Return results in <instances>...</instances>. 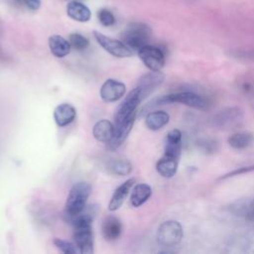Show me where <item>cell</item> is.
Listing matches in <instances>:
<instances>
[{
    "label": "cell",
    "instance_id": "1",
    "mask_svg": "<svg viewBox=\"0 0 254 254\" xmlns=\"http://www.w3.org/2000/svg\"><path fill=\"white\" fill-rule=\"evenodd\" d=\"M92 217L93 212L83 209L77 216H75L71 223L73 225V240L74 244L81 254L93 253V238H92Z\"/></svg>",
    "mask_w": 254,
    "mask_h": 254
},
{
    "label": "cell",
    "instance_id": "2",
    "mask_svg": "<svg viewBox=\"0 0 254 254\" xmlns=\"http://www.w3.org/2000/svg\"><path fill=\"white\" fill-rule=\"evenodd\" d=\"M90 193L91 187L86 182H78L72 186L65 201V214L70 221L83 211Z\"/></svg>",
    "mask_w": 254,
    "mask_h": 254
},
{
    "label": "cell",
    "instance_id": "3",
    "mask_svg": "<svg viewBox=\"0 0 254 254\" xmlns=\"http://www.w3.org/2000/svg\"><path fill=\"white\" fill-rule=\"evenodd\" d=\"M152 36L151 28L141 22L130 23L121 34L122 42L132 51L138 52L142 47L149 44Z\"/></svg>",
    "mask_w": 254,
    "mask_h": 254
},
{
    "label": "cell",
    "instance_id": "4",
    "mask_svg": "<svg viewBox=\"0 0 254 254\" xmlns=\"http://www.w3.org/2000/svg\"><path fill=\"white\" fill-rule=\"evenodd\" d=\"M141 101L142 98L140 95V90L136 86L126 95L124 100L117 107L114 114V130L136 117V110Z\"/></svg>",
    "mask_w": 254,
    "mask_h": 254
},
{
    "label": "cell",
    "instance_id": "5",
    "mask_svg": "<svg viewBox=\"0 0 254 254\" xmlns=\"http://www.w3.org/2000/svg\"><path fill=\"white\" fill-rule=\"evenodd\" d=\"M184 236L181 223L177 220H167L163 222L157 230V242L164 247L178 245Z\"/></svg>",
    "mask_w": 254,
    "mask_h": 254
},
{
    "label": "cell",
    "instance_id": "6",
    "mask_svg": "<svg viewBox=\"0 0 254 254\" xmlns=\"http://www.w3.org/2000/svg\"><path fill=\"white\" fill-rule=\"evenodd\" d=\"M157 104H169V103H181L195 109L207 108V101L194 92L181 91L175 92L168 95H164L157 99Z\"/></svg>",
    "mask_w": 254,
    "mask_h": 254
},
{
    "label": "cell",
    "instance_id": "7",
    "mask_svg": "<svg viewBox=\"0 0 254 254\" xmlns=\"http://www.w3.org/2000/svg\"><path fill=\"white\" fill-rule=\"evenodd\" d=\"M244 112L239 107H228L213 116L212 124L216 128L229 130L239 126L243 120Z\"/></svg>",
    "mask_w": 254,
    "mask_h": 254
},
{
    "label": "cell",
    "instance_id": "8",
    "mask_svg": "<svg viewBox=\"0 0 254 254\" xmlns=\"http://www.w3.org/2000/svg\"><path fill=\"white\" fill-rule=\"evenodd\" d=\"M93 37L107 53L116 58H128L133 54V51L122 41L107 37L98 31H93Z\"/></svg>",
    "mask_w": 254,
    "mask_h": 254
},
{
    "label": "cell",
    "instance_id": "9",
    "mask_svg": "<svg viewBox=\"0 0 254 254\" xmlns=\"http://www.w3.org/2000/svg\"><path fill=\"white\" fill-rule=\"evenodd\" d=\"M137 53L140 60L150 70H161L164 67L165 54L161 48L148 44Z\"/></svg>",
    "mask_w": 254,
    "mask_h": 254
},
{
    "label": "cell",
    "instance_id": "10",
    "mask_svg": "<svg viewBox=\"0 0 254 254\" xmlns=\"http://www.w3.org/2000/svg\"><path fill=\"white\" fill-rule=\"evenodd\" d=\"M165 80V74L160 70H151L143 74L139 80L137 87L140 90L142 100L149 96L156 88H158Z\"/></svg>",
    "mask_w": 254,
    "mask_h": 254
},
{
    "label": "cell",
    "instance_id": "11",
    "mask_svg": "<svg viewBox=\"0 0 254 254\" xmlns=\"http://www.w3.org/2000/svg\"><path fill=\"white\" fill-rule=\"evenodd\" d=\"M125 84L117 79L108 78L100 87V97L105 102H114L122 98L125 94Z\"/></svg>",
    "mask_w": 254,
    "mask_h": 254
},
{
    "label": "cell",
    "instance_id": "12",
    "mask_svg": "<svg viewBox=\"0 0 254 254\" xmlns=\"http://www.w3.org/2000/svg\"><path fill=\"white\" fill-rule=\"evenodd\" d=\"M229 210L239 217L254 223V198H241L230 204Z\"/></svg>",
    "mask_w": 254,
    "mask_h": 254
},
{
    "label": "cell",
    "instance_id": "13",
    "mask_svg": "<svg viewBox=\"0 0 254 254\" xmlns=\"http://www.w3.org/2000/svg\"><path fill=\"white\" fill-rule=\"evenodd\" d=\"M182 132L179 129L171 130L166 138L164 155L179 159L182 152Z\"/></svg>",
    "mask_w": 254,
    "mask_h": 254
},
{
    "label": "cell",
    "instance_id": "14",
    "mask_svg": "<svg viewBox=\"0 0 254 254\" xmlns=\"http://www.w3.org/2000/svg\"><path fill=\"white\" fill-rule=\"evenodd\" d=\"M135 183L134 179H129L125 181L123 184H121L113 192L111 199L108 204V209L110 211L117 210L124 202L126 196L128 195L130 190L133 188Z\"/></svg>",
    "mask_w": 254,
    "mask_h": 254
},
{
    "label": "cell",
    "instance_id": "15",
    "mask_svg": "<svg viewBox=\"0 0 254 254\" xmlns=\"http://www.w3.org/2000/svg\"><path fill=\"white\" fill-rule=\"evenodd\" d=\"M75 108L69 103H62L54 110V119L59 127L68 125L75 119Z\"/></svg>",
    "mask_w": 254,
    "mask_h": 254
},
{
    "label": "cell",
    "instance_id": "16",
    "mask_svg": "<svg viewBox=\"0 0 254 254\" xmlns=\"http://www.w3.org/2000/svg\"><path fill=\"white\" fill-rule=\"evenodd\" d=\"M92 134L97 141L109 143L114 136V124L106 119L99 120L93 125Z\"/></svg>",
    "mask_w": 254,
    "mask_h": 254
},
{
    "label": "cell",
    "instance_id": "17",
    "mask_svg": "<svg viewBox=\"0 0 254 254\" xmlns=\"http://www.w3.org/2000/svg\"><path fill=\"white\" fill-rule=\"evenodd\" d=\"M102 235L108 241H113L119 238L122 233L121 221L112 215L105 217L102 222Z\"/></svg>",
    "mask_w": 254,
    "mask_h": 254
},
{
    "label": "cell",
    "instance_id": "18",
    "mask_svg": "<svg viewBox=\"0 0 254 254\" xmlns=\"http://www.w3.org/2000/svg\"><path fill=\"white\" fill-rule=\"evenodd\" d=\"M66 14L69 18L77 22H88L91 18V12L87 6L78 1H70L66 6Z\"/></svg>",
    "mask_w": 254,
    "mask_h": 254
},
{
    "label": "cell",
    "instance_id": "19",
    "mask_svg": "<svg viewBox=\"0 0 254 254\" xmlns=\"http://www.w3.org/2000/svg\"><path fill=\"white\" fill-rule=\"evenodd\" d=\"M49 48L51 53L57 58H64L70 52V43L60 35H53L49 38Z\"/></svg>",
    "mask_w": 254,
    "mask_h": 254
},
{
    "label": "cell",
    "instance_id": "20",
    "mask_svg": "<svg viewBox=\"0 0 254 254\" xmlns=\"http://www.w3.org/2000/svg\"><path fill=\"white\" fill-rule=\"evenodd\" d=\"M152 195V189L147 184H137L133 186L130 202L134 207H139L144 204Z\"/></svg>",
    "mask_w": 254,
    "mask_h": 254
},
{
    "label": "cell",
    "instance_id": "21",
    "mask_svg": "<svg viewBox=\"0 0 254 254\" xmlns=\"http://www.w3.org/2000/svg\"><path fill=\"white\" fill-rule=\"evenodd\" d=\"M179 159L164 155L156 164L157 172L164 178H172L178 171Z\"/></svg>",
    "mask_w": 254,
    "mask_h": 254
},
{
    "label": "cell",
    "instance_id": "22",
    "mask_svg": "<svg viewBox=\"0 0 254 254\" xmlns=\"http://www.w3.org/2000/svg\"><path fill=\"white\" fill-rule=\"evenodd\" d=\"M170 121V115L163 110L153 111L147 114L145 119V124L148 129L152 131H157L166 126Z\"/></svg>",
    "mask_w": 254,
    "mask_h": 254
},
{
    "label": "cell",
    "instance_id": "23",
    "mask_svg": "<svg viewBox=\"0 0 254 254\" xmlns=\"http://www.w3.org/2000/svg\"><path fill=\"white\" fill-rule=\"evenodd\" d=\"M228 144L233 149L241 150L251 146L254 142V136L248 132H239L231 135L228 140Z\"/></svg>",
    "mask_w": 254,
    "mask_h": 254
},
{
    "label": "cell",
    "instance_id": "24",
    "mask_svg": "<svg viewBox=\"0 0 254 254\" xmlns=\"http://www.w3.org/2000/svg\"><path fill=\"white\" fill-rule=\"evenodd\" d=\"M109 173L117 176H127L132 172V165L126 159H114L107 163Z\"/></svg>",
    "mask_w": 254,
    "mask_h": 254
},
{
    "label": "cell",
    "instance_id": "25",
    "mask_svg": "<svg viewBox=\"0 0 254 254\" xmlns=\"http://www.w3.org/2000/svg\"><path fill=\"white\" fill-rule=\"evenodd\" d=\"M68 42L70 43V46L77 51H83L89 45L88 40L84 36H82L81 34H78V33L70 34L69 38H68Z\"/></svg>",
    "mask_w": 254,
    "mask_h": 254
},
{
    "label": "cell",
    "instance_id": "26",
    "mask_svg": "<svg viewBox=\"0 0 254 254\" xmlns=\"http://www.w3.org/2000/svg\"><path fill=\"white\" fill-rule=\"evenodd\" d=\"M97 18H98V21L100 22V24L104 27H110L115 24V17L112 14V12L109 11L108 9L102 8V9L98 10Z\"/></svg>",
    "mask_w": 254,
    "mask_h": 254
},
{
    "label": "cell",
    "instance_id": "27",
    "mask_svg": "<svg viewBox=\"0 0 254 254\" xmlns=\"http://www.w3.org/2000/svg\"><path fill=\"white\" fill-rule=\"evenodd\" d=\"M54 244L60 251H62L64 254H75L77 252V248L75 244H72L69 241L56 238L54 240Z\"/></svg>",
    "mask_w": 254,
    "mask_h": 254
},
{
    "label": "cell",
    "instance_id": "28",
    "mask_svg": "<svg viewBox=\"0 0 254 254\" xmlns=\"http://www.w3.org/2000/svg\"><path fill=\"white\" fill-rule=\"evenodd\" d=\"M251 172H254V165L244 166V167H241V168H239V169H235V170H233V171H231V172L226 173L225 175H223V176H221V177L219 178V181L226 180V179H229V178H232V177H235V176H239V175L251 173Z\"/></svg>",
    "mask_w": 254,
    "mask_h": 254
},
{
    "label": "cell",
    "instance_id": "29",
    "mask_svg": "<svg viewBox=\"0 0 254 254\" xmlns=\"http://www.w3.org/2000/svg\"><path fill=\"white\" fill-rule=\"evenodd\" d=\"M237 246H238V249H239V253L240 252H246L247 251V247L249 246L248 245V241L245 238H241V237H237V238L232 239L229 242V244H228L229 251L231 252Z\"/></svg>",
    "mask_w": 254,
    "mask_h": 254
},
{
    "label": "cell",
    "instance_id": "30",
    "mask_svg": "<svg viewBox=\"0 0 254 254\" xmlns=\"http://www.w3.org/2000/svg\"><path fill=\"white\" fill-rule=\"evenodd\" d=\"M22 4L32 11H36L41 6V0H22Z\"/></svg>",
    "mask_w": 254,
    "mask_h": 254
},
{
    "label": "cell",
    "instance_id": "31",
    "mask_svg": "<svg viewBox=\"0 0 254 254\" xmlns=\"http://www.w3.org/2000/svg\"><path fill=\"white\" fill-rule=\"evenodd\" d=\"M15 4H18V5H23L22 4V0H12Z\"/></svg>",
    "mask_w": 254,
    "mask_h": 254
}]
</instances>
